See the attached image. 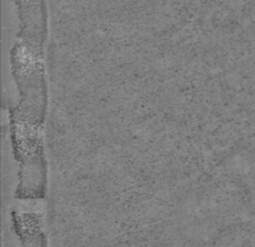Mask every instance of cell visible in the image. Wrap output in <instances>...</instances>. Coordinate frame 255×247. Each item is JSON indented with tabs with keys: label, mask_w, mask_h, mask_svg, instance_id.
<instances>
[{
	"label": "cell",
	"mask_w": 255,
	"mask_h": 247,
	"mask_svg": "<svg viewBox=\"0 0 255 247\" xmlns=\"http://www.w3.org/2000/svg\"><path fill=\"white\" fill-rule=\"evenodd\" d=\"M11 74L18 92L13 110L45 123L49 88L45 72V49L16 39L10 51Z\"/></svg>",
	"instance_id": "2"
},
{
	"label": "cell",
	"mask_w": 255,
	"mask_h": 247,
	"mask_svg": "<svg viewBox=\"0 0 255 247\" xmlns=\"http://www.w3.org/2000/svg\"><path fill=\"white\" fill-rule=\"evenodd\" d=\"M10 138L13 159L18 164L15 199L41 201L46 198L49 167L44 144L45 123L9 108Z\"/></svg>",
	"instance_id": "1"
}]
</instances>
